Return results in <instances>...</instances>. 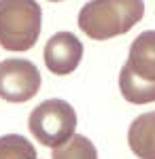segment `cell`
Wrapping results in <instances>:
<instances>
[{"label": "cell", "instance_id": "cell-9", "mask_svg": "<svg viewBox=\"0 0 155 159\" xmlns=\"http://www.w3.org/2000/svg\"><path fill=\"white\" fill-rule=\"evenodd\" d=\"M0 159H36L34 144L19 134L0 136Z\"/></svg>", "mask_w": 155, "mask_h": 159}, {"label": "cell", "instance_id": "cell-1", "mask_svg": "<svg viewBox=\"0 0 155 159\" xmlns=\"http://www.w3.org/2000/svg\"><path fill=\"white\" fill-rule=\"evenodd\" d=\"M144 15V0H89L79 11V28L94 40L130 32Z\"/></svg>", "mask_w": 155, "mask_h": 159}, {"label": "cell", "instance_id": "cell-6", "mask_svg": "<svg viewBox=\"0 0 155 159\" xmlns=\"http://www.w3.org/2000/svg\"><path fill=\"white\" fill-rule=\"evenodd\" d=\"M81 57H83V45L72 32L53 34L43 51L45 66L51 70V74H58V76L74 72L77 66L81 64Z\"/></svg>", "mask_w": 155, "mask_h": 159}, {"label": "cell", "instance_id": "cell-10", "mask_svg": "<svg viewBox=\"0 0 155 159\" xmlns=\"http://www.w3.org/2000/svg\"><path fill=\"white\" fill-rule=\"evenodd\" d=\"M51 2H62V0H51Z\"/></svg>", "mask_w": 155, "mask_h": 159}, {"label": "cell", "instance_id": "cell-8", "mask_svg": "<svg viewBox=\"0 0 155 159\" xmlns=\"http://www.w3.org/2000/svg\"><path fill=\"white\" fill-rule=\"evenodd\" d=\"M51 159H98L94 142L81 134H72L66 142L53 148Z\"/></svg>", "mask_w": 155, "mask_h": 159}, {"label": "cell", "instance_id": "cell-2", "mask_svg": "<svg viewBox=\"0 0 155 159\" xmlns=\"http://www.w3.org/2000/svg\"><path fill=\"white\" fill-rule=\"evenodd\" d=\"M121 96L132 104L155 102V30L132 40L128 61L119 72Z\"/></svg>", "mask_w": 155, "mask_h": 159}, {"label": "cell", "instance_id": "cell-5", "mask_svg": "<svg viewBox=\"0 0 155 159\" xmlns=\"http://www.w3.org/2000/svg\"><path fill=\"white\" fill-rule=\"evenodd\" d=\"M40 89V72L32 61L9 57L0 61V98L21 104L32 100Z\"/></svg>", "mask_w": 155, "mask_h": 159}, {"label": "cell", "instance_id": "cell-7", "mask_svg": "<svg viewBox=\"0 0 155 159\" xmlns=\"http://www.w3.org/2000/svg\"><path fill=\"white\" fill-rule=\"evenodd\" d=\"M128 144L138 159H155V110L143 112L132 121Z\"/></svg>", "mask_w": 155, "mask_h": 159}, {"label": "cell", "instance_id": "cell-3", "mask_svg": "<svg viewBox=\"0 0 155 159\" xmlns=\"http://www.w3.org/2000/svg\"><path fill=\"white\" fill-rule=\"evenodd\" d=\"M43 11L36 0H0V47L30 51L43 28Z\"/></svg>", "mask_w": 155, "mask_h": 159}, {"label": "cell", "instance_id": "cell-4", "mask_svg": "<svg viewBox=\"0 0 155 159\" xmlns=\"http://www.w3.org/2000/svg\"><path fill=\"white\" fill-rule=\"evenodd\" d=\"M30 134L43 147H60L77 129V112L66 100H45L28 117Z\"/></svg>", "mask_w": 155, "mask_h": 159}]
</instances>
